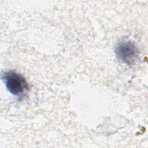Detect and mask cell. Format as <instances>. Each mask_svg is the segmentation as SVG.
<instances>
[{"instance_id": "1", "label": "cell", "mask_w": 148, "mask_h": 148, "mask_svg": "<svg viewBox=\"0 0 148 148\" xmlns=\"http://www.w3.org/2000/svg\"><path fill=\"white\" fill-rule=\"evenodd\" d=\"M2 78L7 90L13 95L21 98L27 92L28 83L21 75L9 71L3 74Z\"/></svg>"}, {"instance_id": "2", "label": "cell", "mask_w": 148, "mask_h": 148, "mask_svg": "<svg viewBox=\"0 0 148 148\" xmlns=\"http://www.w3.org/2000/svg\"><path fill=\"white\" fill-rule=\"evenodd\" d=\"M117 58L128 64H134L139 58V50L134 43L130 41L120 42L116 47Z\"/></svg>"}]
</instances>
